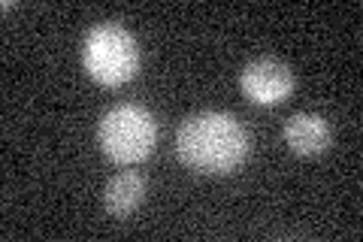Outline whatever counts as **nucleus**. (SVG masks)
Wrapping results in <instances>:
<instances>
[{"instance_id": "20e7f679", "label": "nucleus", "mask_w": 363, "mask_h": 242, "mask_svg": "<svg viewBox=\"0 0 363 242\" xmlns=\"http://www.w3.org/2000/svg\"><path fill=\"white\" fill-rule=\"evenodd\" d=\"M242 94L257 103V106H279L285 103L294 91V73L288 64L279 57H257V61L245 64L240 73Z\"/></svg>"}, {"instance_id": "7ed1b4c3", "label": "nucleus", "mask_w": 363, "mask_h": 242, "mask_svg": "<svg viewBox=\"0 0 363 242\" xmlns=\"http://www.w3.org/2000/svg\"><path fill=\"white\" fill-rule=\"evenodd\" d=\"M100 148L116 164H140L152 155L157 140L155 115L140 103H118L97 124Z\"/></svg>"}, {"instance_id": "39448f33", "label": "nucleus", "mask_w": 363, "mask_h": 242, "mask_svg": "<svg viewBox=\"0 0 363 242\" xmlns=\"http://www.w3.org/2000/svg\"><path fill=\"white\" fill-rule=\"evenodd\" d=\"M285 143L294 155H303V158H312V155H321L330 148L333 140V131H330V121L318 112H297L285 121Z\"/></svg>"}, {"instance_id": "f257e3e1", "label": "nucleus", "mask_w": 363, "mask_h": 242, "mask_svg": "<svg viewBox=\"0 0 363 242\" xmlns=\"http://www.w3.org/2000/svg\"><path fill=\"white\" fill-rule=\"evenodd\" d=\"M176 155L194 172L224 176L248 158V133L230 112H197L176 131Z\"/></svg>"}, {"instance_id": "423d86ee", "label": "nucleus", "mask_w": 363, "mask_h": 242, "mask_svg": "<svg viewBox=\"0 0 363 242\" xmlns=\"http://www.w3.org/2000/svg\"><path fill=\"white\" fill-rule=\"evenodd\" d=\"M145 197V179L140 172H118L116 179L104 191V206L112 218H128L133 209H140V203Z\"/></svg>"}, {"instance_id": "f03ea898", "label": "nucleus", "mask_w": 363, "mask_h": 242, "mask_svg": "<svg viewBox=\"0 0 363 242\" xmlns=\"http://www.w3.org/2000/svg\"><path fill=\"white\" fill-rule=\"evenodd\" d=\"M82 64L94 82L116 88L130 82L140 70V45L128 28L104 21L88 31L82 43Z\"/></svg>"}]
</instances>
